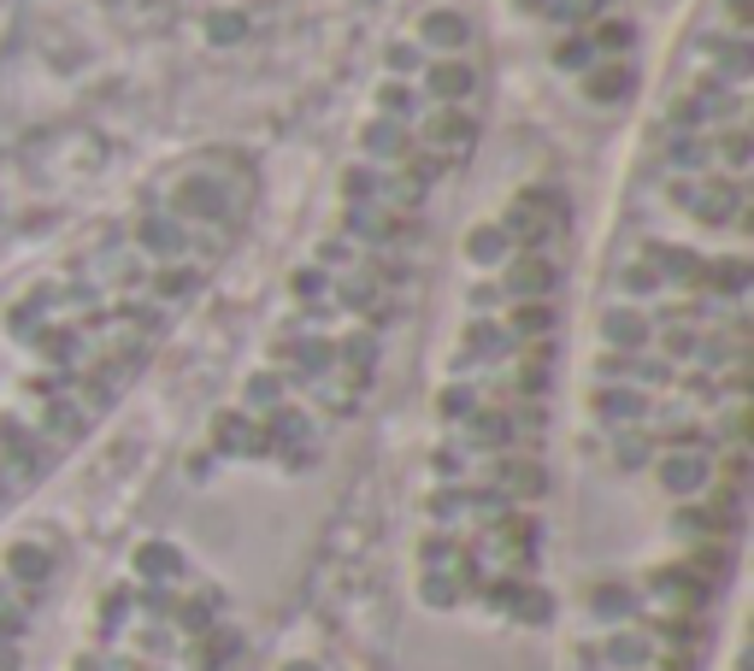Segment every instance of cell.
<instances>
[{"instance_id":"1","label":"cell","mask_w":754,"mask_h":671,"mask_svg":"<svg viewBox=\"0 0 754 671\" xmlns=\"http://www.w3.org/2000/svg\"><path fill=\"white\" fill-rule=\"evenodd\" d=\"M342 230H348V242H354V247H372V254H384V247L418 236V224L408 212H396V207H342Z\"/></svg>"},{"instance_id":"2","label":"cell","mask_w":754,"mask_h":671,"mask_svg":"<svg viewBox=\"0 0 754 671\" xmlns=\"http://www.w3.org/2000/svg\"><path fill=\"white\" fill-rule=\"evenodd\" d=\"M171 218L183 224H224L230 218V188L219 178H183L171 188Z\"/></svg>"},{"instance_id":"3","label":"cell","mask_w":754,"mask_h":671,"mask_svg":"<svg viewBox=\"0 0 754 671\" xmlns=\"http://www.w3.org/2000/svg\"><path fill=\"white\" fill-rule=\"evenodd\" d=\"M278 359L289 366V383H325V371L337 377V342L330 335H283Z\"/></svg>"},{"instance_id":"4","label":"cell","mask_w":754,"mask_h":671,"mask_svg":"<svg viewBox=\"0 0 754 671\" xmlns=\"http://www.w3.org/2000/svg\"><path fill=\"white\" fill-rule=\"evenodd\" d=\"M596 425L613 436V430H643L648 425V389H631V383H601L596 401H589Z\"/></svg>"},{"instance_id":"5","label":"cell","mask_w":754,"mask_h":671,"mask_svg":"<svg viewBox=\"0 0 754 671\" xmlns=\"http://www.w3.org/2000/svg\"><path fill=\"white\" fill-rule=\"evenodd\" d=\"M596 377L601 383H631V389H672L678 366L672 359H648V354H601Z\"/></svg>"},{"instance_id":"6","label":"cell","mask_w":754,"mask_h":671,"mask_svg":"<svg viewBox=\"0 0 754 671\" xmlns=\"http://www.w3.org/2000/svg\"><path fill=\"white\" fill-rule=\"evenodd\" d=\"M188 236L195 230L183 224V218H171V212H148V218H136V230H130V242H136V254H148V259H183L188 254Z\"/></svg>"},{"instance_id":"7","label":"cell","mask_w":754,"mask_h":671,"mask_svg":"<svg viewBox=\"0 0 754 671\" xmlns=\"http://www.w3.org/2000/svg\"><path fill=\"white\" fill-rule=\"evenodd\" d=\"M743 200H749L743 178H714L707 188H695L684 212L695 218V224H707V230H725V224H737V212H743Z\"/></svg>"},{"instance_id":"8","label":"cell","mask_w":754,"mask_h":671,"mask_svg":"<svg viewBox=\"0 0 754 671\" xmlns=\"http://www.w3.org/2000/svg\"><path fill=\"white\" fill-rule=\"evenodd\" d=\"M501 289L513 301H548L560 289V266L548 254H519V259H507V277H501Z\"/></svg>"},{"instance_id":"9","label":"cell","mask_w":754,"mask_h":671,"mask_svg":"<svg viewBox=\"0 0 754 671\" xmlns=\"http://www.w3.org/2000/svg\"><path fill=\"white\" fill-rule=\"evenodd\" d=\"M643 266L655 271L660 283H672V289H702L707 259L695 254V247H678V242H648L643 247Z\"/></svg>"},{"instance_id":"10","label":"cell","mask_w":754,"mask_h":671,"mask_svg":"<svg viewBox=\"0 0 754 671\" xmlns=\"http://www.w3.org/2000/svg\"><path fill=\"white\" fill-rule=\"evenodd\" d=\"M212 448H219V454H236V460H266L259 418L242 413V406H224V413L212 418Z\"/></svg>"},{"instance_id":"11","label":"cell","mask_w":754,"mask_h":671,"mask_svg":"<svg viewBox=\"0 0 754 671\" xmlns=\"http://www.w3.org/2000/svg\"><path fill=\"white\" fill-rule=\"evenodd\" d=\"M513 354V335H507L496 318H472L466 335H460V354H454V371H472V366H496V359Z\"/></svg>"},{"instance_id":"12","label":"cell","mask_w":754,"mask_h":671,"mask_svg":"<svg viewBox=\"0 0 754 671\" xmlns=\"http://www.w3.org/2000/svg\"><path fill=\"white\" fill-rule=\"evenodd\" d=\"M601 342H607V354H643V347L655 342V325H648V313H636V306H607Z\"/></svg>"},{"instance_id":"13","label":"cell","mask_w":754,"mask_h":671,"mask_svg":"<svg viewBox=\"0 0 754 671\" xmlns=\"http://www.w3.org/2000/svg\"><path fill=\"white\" fill-rule=\"evenodd\" d=\"M425 95L442 100V107H466L477 95V71L466 60H430L425 65Z\"/></svg>"},{"instance_id":"14","label":"cell","mask_w":754,"mask_h":671,"mask_svg":"<svg viewBox=\"0 0 754 671\" xmlns=\"http://www.w3.org/2000/svg\"><path fill=\"white\" fill-rule=\"evenodd\" d=\"M418 41L454 60V53L472 41V19H466V12H454V7H430L425 19H418Z\"/></svg>"},{"instance_id":"15","label":"cell","mask_w":754,"mask_h":671,"mask_svg":"<svg viewBox=\"0 0 754 671\" xmlns=\"http://www.w3.org/2000/svg\"><path fill=\"white\" fill-rule=\"evenodd\" d=\"M337 366H348V389H354V395H366L372 371H377V335L372 330L342 335V342H337Z\"/></svg>"},{"instance_id":"16","label":"cell","mask_w":754,"mask_h":671,"mask_svg":"<svg viewBox=\"0 0 754 671\" xmlns=\"http://www.w3.org/2000/svg\"><path fill=\"white\" fill-rule=\"evenodd\" d=\"M360 154H366L372 166H389V159H408V154H413L408 124H396V119H372L366 130H360Z\"/></svg>"},{"instance_id":"17","label":"cell","mask_w":754,"mask_h":671,"mask_svg":"<svg viewBox=\"0 0 754 671\" xmlns=\"http://www.w3.org/2000/svg\"><path fill=\"white\" fill-rule=\"evenodd\" d=\"M200 283H207V271L195 266V259H166L159 271H148V295L154 301H195L200 295Z\"/></svg>"},{"instance_id":"18","label":"cell","mask_w":754,"mask_h":671,"mask_svg":"<svg viewBox=\"0 0 754 671\" xmlns=\"http://www.w3.org/2000/svg\"><path fill=\"white\" fill-rule=\"evenodd\" d=\"M666 171H684V178H690V171H702V178H707V171H714V136H707V130H678V136L672 142H666Z\"/></svg>"},{"instance_id":"19","label":"cell","mask_w":754,"mask_h":671,"mask_svg":"<svg viewBox=\"0 0 754 671\" xmlns=\"http://www.w3.org/2000/svg\"><path fill=\"white\" fill-rule=\"evenodd\" d=\"M36 354L48 359V366H60V371H77V359H83V330L77 325H48V330H36Z\"/></svg>"},{"instance_id":"20","label":"cell","mask_w":754,"mask_h":671,"mask_svg":"<svg viewBox=\"0 0 754 671\" xmlns=\"http://www.w3.org/2000/svg\"><path fill=\"white\" fill-rule=\"evenodd\" d=\"M636 89V77H631V65H589L584 71V95H589V107H619Z\"/></svg>"},{"instance_id":"21","label":"cell","mask_w":754,"mask_h":671,"mask_svg":"<svg viewBox=\"0 0 754 671\" xmlns=\"http://www.w3.org/2000/svg\"><path fill=\"white\" fill-rule=\"evenodd\" d=\"M425 142H437V148H472V142H477V119L466 107H442V112H430Z\"/></svg>"},{"instance_id":"22","label":"cell","mask_w":754,"mask_h":671,"mask_svg":"<svg viewBox=\"0 0 754 671\" xmlns=\"http://www.w3.org/2000/svg\"><path fill=\"white\" fill-rule=\"evenodd\" d=\"M501 230H507V242H519V254H548V242L560 236V224H548V218H531V212H507L501 218Z\"/></svg>"},{"instance_id":"23","label":"cell","mask_w":754,"mask_h":671,"mask_svg":"<svg viewBox=\"0 0 754 671\" xmlns=\"http://www.w3.org/2000/svg\"><path fill=\"white\" fill-rule=\"evenodd\" d=\"M513 342H543L548 330H555V306L548 301H513V313H507V325H501Z\"/></svg>"},{"instance_id":"24","label":"cell","mask_w":754,"mask_h":671,"mask_svg":"<svg viewBox=\"0 0 754 671\" xmlns=\"http://www.w3.org/2000/svg\"><path fill=\"white\" fill-rule=\"evenodd\" d=\"M477 406H484V389L466 383V377H454V383H442V389H437V418H442L448 430H454V425H466V418L477 413Z\"/></svg>"},{"instance_id":"25","label":"cell","mask_w":754,"mask_h":671,"mask_svg":"<svg viewBox=\"0 0 754 671\" xmlns=\"http://www.w3.org/2000/svg\"><path fill=\"white\" fill-rule=\"evenodd\" d=\"M702 289L707 295H725V301H743L749 295V259H707V271H702Z\"/></svg>"},{"instance_id":"26","label":"cell","mask_w":754,"mask_h":671,"mask_svg":"<svg viewBox=\"0 0 754 671\" xmlns=\"http://www.w3.org/2000/svg\"><path fill=\"white\" fill-rule=\"evenodd\" d=\"M707 136H714V159H725V178H743L749 159H754L749 130L743 124H725V130H707Z\"/></svg>"},{"instance_id":"27","label":"cell","mask_w":754,"mask_h":671,"mask_svg":"<svg viewBox=\"0 0 754 671\" xmlns=\"http://www.w3.org/2000/svg\"><path fill=\"white\" fill-rule=\"evenodd\" d=\"M519 212H531V218H548V224H560L566 230V218H572V200L560 195V188H548V183H531L525 195L513 200Z\"/></svg>"},{"instance_id":"28","label":"cell","mask_w":754,"mask_h":671,"mask_svg":"<svg viewBox=\"0 0 754 671\" xmlns=\"http://www.w3.org/2000/svg\"><path fill=\"white\" fill-rule=\"evenodd\" d=\"M707 53L719 60L725 83H743L749 71H754V53H749V41H743V36H707Z\"/></svg>"},{"instance_id":"29","label":"cell","mask_w":754,"mask_h":671,"mask_svg":"<svg viewBox=\"0 0 754 671\" xmlns=\"http://www.w3.org/2000/svg\"><path fill=\"white\" fill-rule=\"evenodd\" d=\"M507 254H513V242H507L501 224H477L466 236V259H472V266H507Z\"/></svg>"},{"instance_id":"30","label":"cell","mask_w":754,"mask_h":671,"mask_svg":"<svg viewBox=\"0 0 754 671\" xmlns=\"http://www.w3.org/2000/svg\"><path fill=\"white\" fill-rule=\"evenodd\" d=\"M613 472H648L655 465V448H648V436L643 430H613Z\"/></svg>"},{"instance_id":"31","label":"cell","mask_w":754,"mask_h":671,"mask_svg":"<svg viewBox=\"0 0 754 671\" xmlns=\"http://www.w3.org/2000/svg\"><path fill=\"white\" fill-rule=\"evenodd\" d=\"M242 401H248V406H242V413H271V406H283V371H254L248 377V389H242Z\"/></svg>"},{"instance_id":"32","label":"cell","mask_w":754,"mask_h":671,"mask_svg":"<svg viewBox=\"0 0 754 671\" xmlns=\"http://www.w3.org/2000/svg\"><path fill=\"white\" fill-rule=\"evenodd\" d=\"M413 112H418V95H413L401 77H389L384 89H377V119H396V124H408Z\"/></svg>"},{"instance_id":"33","label":"cell","mask_w":754,"mask_h":671,"mask_svg":"<svg viewBox=\"0 0 754 671\" xmlns=\"http://www.w3.org/2000/svg\"><path fill=\"white\" fill-rule=\"evenodd\" d=\"M596 65V48H589V36H560L555 41V71H572V77H584V71Z\"/></svg>"},{"instance_id":"34","label":"cell","mask_w":754,"mask_h":671,"mask_svg":"<svg viewBox=\"0 0 754 671\" xmlns=\"http://www.w3.org/2000/svg\"><path fill=\"white\" fill-rule=\"evenodd\" d=\"M289 289H295L301 306H337L330 301V271H318V266H301L295 277H289Z\"/></svg>"},{"instance_id":"35","label":"cell","mask_w":754,"mask_h":671,"mask_svg":"<svg viewBox=\"0 0 754 671\" xmlns=\"http://www.w3.org/2000/svg\"><path fill=\"white\" fill-rule=\"evenodd\" d=\"M631 41H636V30H631L625 19H601L596 30H589V48H596V60H601V53H625Z\"/></svg>"},{"instance_id":"36","label":"cell","mask_w":754,"mask_h":671,"mask_svg":"<svg viewBox=\"0 0 754 671\" xmlns=\"http://www.w3.org/2000/svg\"><path fill=\"white\" fill-rule=\"evenodd\" d=\"M607 7H613V0H548V19H555V24H584V19H596V12H607Z\"/></svg>"},{"instance_id":"37","label":"cell","mask_w":754,"mask_h":671,"mask_svg":"<svg viewBox=\"0 0 754 671\" xmlns=\"http://www.w3.org/2000/svg\"><path fill=\"white\" fill-rule=\"evenodd\" d=\"M354 259H360V247L348 236H325V242H318V271H348Z\"/></svg>"},{"instance_id":"38","label":"cell","mask_w":754,"mask_h":671,"mask_svg":"<svg viewBox=\"0 0 754 671\" xmlns=\"http://www.w3.org/2000/svg\"><path fill=\"white\" fill-rule=\"evenodd\" d=\"M442 171H448V159H442V154H408V183H413V188H425V195H430V183H437Z\"/></svg>"},{"instance_id":"39","label":"cell","mask_w":754,"mask_h":671,"mask_svg":"<svg viewBox=\"0 0 754 671\" xmlns=\"http://www.w3.org/2000/svg\"><path fill=\"white\" fill-rule=\"evenodd\" d=\"M119 318L130 330H166V313H159V301H130V306H119Z\"/></svg>"},{"instance_id":"40","label":"cell","mask_w":754,"mask_h":671,"mask_svg":"<svg viewBox=\"0 0 754 671\" xmlns=\"http://www.w3.org/2000/svg\"><path fill=\"white\" fill-rule=\"evenodd\" d=\"M413 277L408 259H389V254H372V283H384V289H401Z\"/></svg>"},{"instance_id":"41","label":"cell","mask_w":754,"mask_h":671,"mask_svg":"<svg viewBox=\"0 0 754 671\" xmlns=\"http://www.w3.org/2000/svg\"><path fill=\"white\" fill-rule=\"evenodd\" d=\"M384 65L396 71V77H408V71H425V48H413V41H396V48L384 53Z\"/></svg>"},{"instance_id":"42","label":"cell","mask_w":754,"mask_h":671,"mask_svg":"<svg viewBox=\"0 0 754 671\" xmlns=\"http://www.w3.org/2000/svg\"><path fill=\"white\" fill-rule=\"evenodd\" d=\"M619 283H625V295H660V289H666L648 266H625V277H619Z\"/></svg>"},{"instance_id":"43","label":"cell","mask_w":754,"mask_h":671,"mask_svg":"<svg viewBox=\"0 0 754 671\" xmlns=\"http://www.w3.org/2000/svg\"><path fill=\"white\" fill-rule=\"evenodd\" d=\"M242 30H248V24H242V12H212V19H207V36L212 41H236Z\"/></svg>"},{"instance_id":"44","label":"cell","mask_w":754,"mask_h":671,"mask_svg":"<svg viewBox=\"0 0 754 671\" xmlns=\"http://www.w3.org/2000/svg\"><path fill=\"white\" fill-rule=\"evenodd\" d=\"M695 347H702V335L684 330V325H672V335H666V354H660V359H690Z\"/></svg>"},{"instance_id":"45","label":"cell","mask_w":754,"mask_h":671,"mask_svg":"<svg viewBox=\"0 0 754 671\" xmlns=\"http://www.w3.org/2000/svg\"><path fill=\"white\" fill-rule=\"evenodd\" d=\"M112 283H124V289H148V266H142V259H112Z\"/></svg>"},{"instance_id":"46","label":"cell","mask_w":754,"mask_h":671,"mask_svg":"<svg viewBox=\"0 0 754 671\" xmlns=\"http://www.w3.org/2000/svg\"><path fill=\"white\" fill-rule=\"evenodd\" d=\"M496 301H501V289H496V283H477V289H472V313H489Z\"/></svg>"},{"instance_id":"47","label":"cell","mask_w":754,"mask_h":671,"mask_svg":"<svg viewBox=\"0 0 754 671\" xmlns=\"http://www.w3.org/2000/svg\"><path fill=\"white\" fill-rule=\"evenodd\" d=\"M725 12H731L737 36H743V30H749V0H725Z\"/></svg>"}]
</instances>
